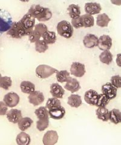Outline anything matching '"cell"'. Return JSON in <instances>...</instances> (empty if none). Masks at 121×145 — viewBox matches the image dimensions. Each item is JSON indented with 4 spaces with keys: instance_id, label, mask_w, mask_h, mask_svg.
<instances>
[{
    "instance_id": "cell-12",
    "label": "cell",
    "mask_w": 121,
    "mask_h": 145,
    "mask_svg": "<svg viewBox=\"0 0 121 145\" xmlns=\"http://www.w3.org/2000/svg\"><path fill=\"white\" fill-rule=\"evenodd\" d=\"M28 99L29 103L32 104L33 106H38L44 101V96L42 92L39 91H34L29 94Z\"/></svg>"
},
{
    "instance_id": "cell-28",
    "label": "cell",
    "mask_w": 121,
    "mask_h": 145,
    "mask_svg": "<svg viewBox=\"0 0 121 145\" xmlns=\"http://www.w3.org/2000/svg\"><path fill=\"white\" fill-rule=\"evenodd\" d=\"M80 16L81 18L83 27L88 28V27H93L95 24V19H94V17L93 16L86 14Z\"/></svg>"
},
{
    "instance_id": "cell-6",
    "label": "cell",
    "mask_w": 121,
    "mask_h": 145,
    "mask_svg": "<svg viewBox=\"0 0 121 145\" xmlns=\"http://www.w3.org/2000/svg\"><path fill=\"white\" fill-rule=\"evenodd\" d=\"M20 23L26 31L28 36L32 32L35 25V19L30 16L27 13L22 17L19 21Z\"/></svg>"
},
{
    "instance_id": "cell-40",
    "label": "cell",
    "mask_w": 121,
    "mask_h": 145,
    "mask_svg": "<svg viewBox=\"0 0 121 145\" xmlns=\"http://www.w3.org/2000/svg\"><path fill=\"white\" fill-rule=\"evenodd\" d=\"M41 36H40L35 30H33V31L29 35V39L31 43H35L38 40H40Z\"/></svg>"
},
{
    "instance_id": "cell-10",
    "label": "cell",
    "mask_w": 121,
    "mask_h": 145,
    "mask_svg": "<svg viewBox=\"0 0 121 145\" xmlns=\"http://www.w3.org/2000/svg\"><path fill=\"white\" fill-rule=\"evenodd\" d=\"M58 140V135L56 131H48L45 133L43 143L44 145H55Z\"/></svg>"
},
{
    "instance_id": "cell-14",
    "label": "cell",
    "mask_w": 121,
    "mask_h": 145,
    "mask_svg": "<svg viewBox=\"0 0 121 145\" xmlns=\"http://www.w3.org/2000/svg\"><path fill=\"white\" fill-rule=\"evenodd\" d=\"M7 119L12 123L16 124L18 123L22 119V112L17 109H12L7 113Z\"/></svg>"
},
{
    "instance_id": "cell-13",
    "label": "cell",
    "mask_w": 121,
    "mask_h": 145,
    "mask_svg": "<svg viewBox=\"0 0 121 145\" xmlns=\"http://www.w3.org/2000/svg\"><path fill=\"white\" fill-rule=\"evenodd\" d=\"M85 12L87 14L93 15L99 14L102 10L100 4L97 3H87L84 7Z\"/></svg>"
},
{
    "instance_id": "cell-25",
    "label": "cell",
    "mask_w": 121,
    "mask_h": 145,
    "mask_svg": "<svg viewBox=\"0 0 121 145\" xmlns=\"http://www.w3.org/2000/svg\"><path fill=\"white\" fill-rule=\"evenodd\" d=\"M111 19L106 13H102L98 15L96 18V24L101 27H106L108 26Z\"/></svg>"
},
{
    "instance_id": "cell-34",
    "label": "cell",
    "mask_w": 121,
    "mask_h": 145,
    "mask_svg": "<svg viewBox=\"0 0 121 145\" xmlns=\"http://www.w3.org/2000/svg\"><path fill=\"white\" fill-rule=\"evenodd\" d=\"M48 48V44L43 40H39L35 42V50L39 53L46 52Z\"/></svg>"
},
{
    "instance_id": "cell-1",
    "label": "cell",
    "mask_w": 121,
    "mask_h": 145,
    "mask_svg": "<svg viewBox=\"0 0 121 145\" xmlns=\"http://www.w3.org/2000/svg\"><path fill=\"white\" fill-rule=\"evenodd\" d=\"M27 14L41 22L49 21L52 17V13L50 9L41 6L39 4H33L31 6Z\"/></svg>"
},
{
    "instance_id": "cell-21",
    "label": "cell",
    "mask_w": 121,
    "mask_h": 145,
    "mask_svg": "<svg viewBox=\"0 0 121 145\" xmlns=\"http://www.w3.org/2000/svg\"><path fill=\"white\" fill-rule=\"evenodd\" d=\"M16 142L18 145H29L31 143L30 136L22 131L16 136Z\"/></svg>"
},
{
    "instance_id": "cell-32",
    "label": "cell",
    "mask_w": 121,
    "mask_h": 145,
    "mask_svg": "<svg viewBox=\"0 0 121 145\" xmlns=\"http://www.w3.org/2000/svg\"><path fill=\"white\" fill-rule=\"evenodd\" d=\"M61 106V101L58 99L56 98H49L46 104V108L48 110H50L51 109L60 107Z\"/></svg>"
},
{
    "instance_id": "cell-38",
    "label": "cell",
    "mask_w": 121,
    "mask_h": 145,
    "mask_svg": "<svg viewBox=\"0 0 121 145\" xmlns=\"http://www.w3.org/2000/svg\"><path fill=\"white\" fill-rule=\"evenodd\" d=\"M34 30H35L41 36L48 31V28L46 25H45L43 23H39L36 24L34 27Z\"/></svg>"
},
{
    "instance_id": "cell-29",
    "label": "cell",
    "mask_w": 121,
    "mask_h": 145,
    "mask_svg": "<svg viewBox=\"0 0 121 145\" xmlns=\"http://www.w3.org/2000/svg\"><path fill=\"white\" fill-rule=\"evenodd\" d=\"M100 61L107 65H109L113 61V54L109 50L103 51L99 55Z\"/></svg>"
},
{
    "instance_id": "cell-19",
    "label": "cell",
    "mask_w": 121,
    "mask_h": 145,
    "mask_svg": "<svg viewBox=\"0 0 121 145\" xmlns=\"http://www.w3.org/2000/svg\"><path fill=\"white\" fill-rule=\"evenodd\" d=\"M98 95H99V94L96 91L93 89H89L84 94L85 101L89 105L95 106Z\"/></svg>"
},
{
    "instance_id": "cell-9",
    "label": "cell",
    "mask_w": 121,
    "mask_h": 145,
    "mask_svg": "<svg viewBox=\"0 0 121 145\" xmlns=\"http://www.w3.org/2000/svg\"><path fill=\"white\" fill-rule=\"evenodd\" d=\"M118 89L112 85L111 83H106L102 86V92L110 101L114 99L117 96Z\"/></svg>"
},
{
    "instance_id": "cell-22",
    "label": "cell",
    "mask_w": 121,
    "mask_h": 145,
    "mask_svg": "<svg viewBox=\"0 0 121 145\" xmlns=\"http://www.w3.org/2000/svg\"><path fill=\"white\" fill-rule=\"evenodd\" d=\"M21 91L25 94H31L35 91V85L30 81H22L20 84Z\"/></svg>"
},
{
    "instance_id": "cell-39",
    "label": "cell",
    "mask_w": 121,
    "mask_h": 145,
    "mask_svg": "<svg viewBox=\"0 0 121 145\" xmlns=\"http://www.w3.org/2000/svg\"><path fill=\"white\" fill-rule=\"evenodd\" d=\"M111 84L113 85L116 88H120L121 87V78L119 75L113 76L111 78Z\"/></svg>"
},
{
    "instance_id": "cell-23",
    "label": "cell",
    "mask_w": 121,
    "mask_h": 145,
    "mask_svg": "<svg viewBox=\"0 0 121 145\" xmlns=\"http://www.w3.org/2000/svg\"><path fill=\"white\" fill-rule=\"evenodd\" d=\"M96 114L97 119L103 121H107L109 120V111L105 107L98 108L96 110Z\"/></svg>"
},
{
    "instance_id": "cell-7",
    "label": "cell",
    "mask_w": 121,
    "mask_h": 145,
    "mask_svg": "<svg viewBox=\"0 0 121 145\" xmlns=\"http://www.w3.org/2000/svg\"><path fill=\"white\" fill-rule=\"evenodd\" d=\"M3 102L6 106L10 108L16 106L20 102V97L18 94L14 92H10L6 94L4 97Z\"/></svg>"
},
{
    "instance_id": "cell-27",
    "label": "cell",
    "mask_w": 121,
    "mask_h": 145,
    "mask_svg": "<svg viewBox=\"0 0 121 145\" xmlns=\"http://www.w3.org/2000/svg\"><path fill=\"white\" fill-rule=\"evenodd\" d=\"M67 11L69 12V16L70 18L74 19V18L80 16V7L77 4H70L67 8Z\"/></svg>"
},
{
    "instance_id": "cell-42",
    "label": "cell",
    "mask_w": 121,
    "mask_h": 145,
    "mask_svg": "<svg viewBox=\"0 0 121 145\" xmlns=\"http://www.w3.org/2000/svg\"><path fill=\"white\" fill-rule=\"evenodd\" d=\"M7 106L3 101H0V116H4L7 114Z\"/></svg>"
},
{
    "instance_id": "cell-20",
    "label": "cell",
    "mask_w": 121,
    "mask_h": 145,
    "mask_svg": "<svg viewBox=\"0 0 121 145\" xmlns=\"http://www.w3.org/2000/svg\"><path fill=\"white\" fill-rule=\"evenodd\" d=\"M67 103L71 107L78 108L82 103L81 97L78 94H71L68 97Z\"/></svg>"
},
{
    "instance_id": "cell-24",
    "label": "cell",
    "mask_w": 121,
    "mask_h": 145,
    "mask_svg": "<svg viewBox=\"0 0 121 145\" xmlns=\"http://www.w3.org/2000/svg\"><path fill=\"white\" fill-rule=\"evenodd\" d=\"M109 120L111 123L118 124L121 122V113L118 109H113L109 111Z\"/></svg>"
},
{
    "instance_id": "cell-43",
    "label": "cell",
    "mask_w": 121,
    "mask_h": 145,
    "mask_svg": "<svg viewBox=\"0 0 121 145\" xmlns=\"http://www.w3.org/2000/svg\"><path fill=\"white\" fill-rule=\"evenodd\" d=\"M2 78V76H1V73H0V79H1V78Z\"/></svg>"
},
{
    "instance_id": "cell-37",
    "label": "cell",
    "mask_w": 121,
    "mask_h": 145,
    "mask_svg": "<svg viewBox=\"0 0 121 145\" xmlns=\"http://www.w3.org/2000/svg\"><path fill=\"white\" fill-rule=\"evenodd\" d=\"M49 119H41L38 120L37 121V128L39 131H43L48 127Z\"/></svg>"
},
{
    "instance_id": "cell-16",
    "label": "cell",
    "mask_w": 121,
    "mask_h": 145,
    "mask_svg": "<svg viewBox=\"0 0 121 145\" xmlns=\"http://www.w3.org/2000/svg\"><path fill=\"white\" fill-rule=\"evenodd\" d=\"M98 39L99 38L95 35L87 34L83 39L84 46L88 48H92L97 46Z\"/></svg>"
},
{
    "instance_id": "cell-31",
    "label": "cell",
    "mask_w": 121,
    "mask_h": 145,
    "mask_svg": "<svg viewBox=\"0 0 121 145\" xmlns=\"http://www.w3.org/2000/svg\"><path fill=\"white\" fill-rule=\"evenodd\" d=\"M42 38L47 44H53L56 40V36L54 31H47L42 36Z\"/></svg>"
},
{
    "instance_id": "cell-8",
    "label": "cell",
    "mask_w": 121,
    "mask_h": 145,
    "mask_svg": "<svg viewBox=\"0 0 121 145\" xmlns=\"http://www.w3.org/2000/svg\"><path fill=\"white\" fill-rule=\"evenodd\" d=\"M86 67L84 63L78 62H73L70 67V74L77 78H82L86 73Z\"/></svg>"
},
{
    "instance_id": "cell-15",
    "label": "cell",
    "mask_w": 121,
    "mask_h": 145,
    "mask_svg": "<svg viewBox=\"0 0 121 145\" xmlns=\"http://www.w3.org/2000/svg\"><path fill=\"white\" fill-rule=\"evenodd\" d=\"M64 87L67 90L69 91L71 93H74L75 92H77L80 89V85L79 81L77 79L70 77L67 79Z\"/></svg>"
},
{
    "instance_id": "cell-4",
    "label": "cell",
    "mask_w": 121,
    "mask_h": 145,
    "mask_svg": "<svg viewBox=\"0 0 121 145\" xmlns=\"http://www.w3.org/2000/svg\"><path fill=\"white\" fill-rule=\"evenodd\" d=\"M7 34L12 38L16 39H20L24 36H28L26 31L22 27L19 21L13 22L11 28L7 31Z\"/></svg>"
},
{
    "instance_id": "cell-2",
    "label": "cell",
    "mask_w": 121,
    "mask_h": 145,
    "mask_svg": "<svg viewBox=\"0 0 121 145\" xmlns=\"http://www.w3.org/2000/svg\"><path fill=\"white\" fill-rule=\"evenodd\" d=\"M13 24L12 17L10 13L0 8V36L10 30Z\"/></svg>"
},
{
    "instance_id": "cell-35",
    "label": "cell",
    "mask_w": 121,
    "mask_h": 145,
    "mask_svg": "<svg viewBox=\"0 0 121 145\" xmlns=\"http://www.w3.org/2000/svg\"><path fill=\"white\" fill-rule=\"evenodd\" d=\"M56 78L58 82L61 83H64L65 82H67V79L70 78V72L67 70L58 71L56 72Z\"/></svg>"
},
{
    "instance_id": "cell-11",
    "label": "cell",
    "mask_w": 121,
    "mask_h": 145,
    "mask_svg": "<svg viewBox=\"0 0 121 145\" xmlns=\"http://www.w3.org/2000/svg\"><path fill=\"white\" fill-rule=\"evenodd\" d=\"M112 46V39L109 35H104L98 39L97 47L102 51L110 50Z\"/></svg>"
},
{
    "instance_id": "cell-5",
    "label": "cell",
    "mask_w": 121,
    "mask_h": 145,
    "mask_svg": "<svg viewBox=\"0 0 121 145\" xmlns=\"http://www.w3.org/2000/svg\"><path fill=\"white\" fill-rule=\"evenodd\" d=\"M58 71V70L47 65H39L36 69V74L38 78L41 79H46L56 73Z\"/></svg>"
},
{
    "instance_id": "cell-30",
    "label": "cell",
    "mask_w": 121,
    "mask_h": 145,
    "mask_svg": "<svg viewBox=\"0 0 121 145\" xmlns=\"http://www.w3.org/2000/svg\"><path fill=\"white\" fill-rule=\"evenodd\" d=\"M35 114L38 120L47 119L49 118L48 110L45 106H40L35 111Z\"/></svg>"
},
{
    "instance_id": "cell-18",
    "label": "cell",
    "mask_w": 121,
    "mask_h": 145,
    "mask_svg": "<svg viewBox=\"0 0 121 145\" xmlns=\"http://www.w3.org/2000/svg\"><path fill=\"white\" fill-rule=\"evenodd\" d=\"M50 93L52 96L56 99H62L65 94V90L58 83L52 84L50 85Z\"/></svg>"
},
{
    "instance_id": "cell-41",
    "label": "cell",
    "mask_w": 121,
    "mask_h": 145,
    "mask_svg": "<svg viewBox=\"0 0 121 145\" xmlns=\"http://www.w3.org/2000/svg\"><path fill=\"white\" fill-rule=\"evenodd\" d=\"M71 24L72 25V27L75 29H79L83 27L80 16L72 19V20H71Z\"/></svg>"
},
{
    "instance_id": "cell-17",
    "label": "cell",
    "mask_w": 121,
    "mask_h": 145,
    "mask_svg": "<svg viewBox=\"0 0 121 145\" xmlns=\"http://www.w3.org/2000/svg\"><path fill=\"white\" fill-rule=\"evenodd\" d=\"M49 117L55 120H60L63 118L65 114V110L62 106L51 109L48 110Z\"/></svg>"
},
{
    "instance_id": "cell-33",
    "label": "cell",
    "mask_w": 121,
    "mask_h": 145,
    "mask_svg": "<svg viewBox=\"0 0 121 145\" xmlns=\"http://www.w3.org/2000/svg\"><path fill=\"white\" fill-rule=\"evenodd\" d=\"M110 102V100L107 98L105 95L103 94H100L98 95L97 101L96 103V106L97 108L105 107Z\"/></svg>"
},
{
    "instance_id": "cell-26",
    "label": "cell",
    "mask_w": 121,
    "mask_h": 145,
    "mask_svg": "<svg viewBox=\"0 0 121 145\" xmlns=\"http://www.w3.org/2000/svg\"><path fill=\"white\" fill-rule=\"evenodd\" d=\"M33 121L30 117H24L19 121L18 123V126L19 129L24 132V131L29 129L30 127L32 126Z\"/></svg>"
},
{
    "instance_id": "cell-36",
    "label": "cell",
    "mask_w": 121,
    "mask_h": 145,
    "mask_svg": "<svg viewBox=\"0 0 121 145\" xmlns=\"http://www.w3.org/2000/svg\"><path fill=\"white\" fill-rule=\"evenodd\" d=\"M12 85V80L10 77L4 76L0 79V87L5 90H8Z\"/></svg>"
},
{
    "instance_id": "cell-3",
    "label": "cell",
    "mask_w": 121,
    "mask_h": 145,
    "mask_svg": "<svg viewBox=\"0 0 121 145\" xmlns=\"http://www.w3.org/2000/svg\"><path fill=\"white\" fill-rule=\"evenodd\" d=\"M58 33L65 38H70L73 34V27L69 22L61 21L57 25Z\"/></svg>"
}]
</instances>
